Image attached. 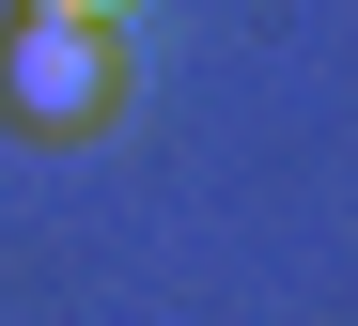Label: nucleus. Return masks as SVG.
Here are the masks:
<instances>
[{"instance_id": "2", "label": "nucleus", "mask_w": 358, "mask_h": 326, "mask_svg": "<svg viewBox=\"0 0 358 326\" xmlns=\"http://www.w3.org/2000/svg\"><path fill=\"white\" fill-rule=\"evenodd\" d=\"M16 16H94V31H109V16H125V0H16Z\"/></svg>"}, {"instance_id": "1", "label": "nucleus", "mask_w": 358, "mask_h": 326, "mask_svg": "<svg viewBox=\"0 0 358 326\" xmlns=\"http://www.w3.org/2000/svg\"><path fill=\"white\" fill-rule=\"evenodd\" d=\"M0 109L16 124H109V31L94 16H16L0 31Z\"/></svg>"}]
</instances>
